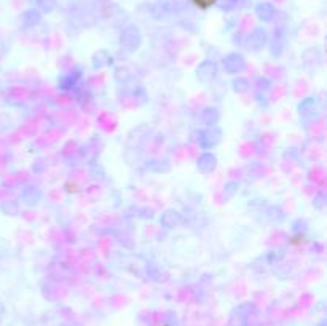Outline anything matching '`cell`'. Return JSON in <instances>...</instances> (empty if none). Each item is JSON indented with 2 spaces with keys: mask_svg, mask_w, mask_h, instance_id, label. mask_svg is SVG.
<instances>
[{
  "mask_svg": "<svg viewBox=\"0 0 327 326\" xmlns=\"http://www.w3.org/2000/svg\"><path fill=\"white\" fill-rule=\"evenodd\" d=\"M192 2L195 4L198 8H201V10H206V8L212 7V5L215 4V0H192Z\"/></svg>",
  "mask_w": 327,
  "mask_h": 326,
  "instance_id": "cell-1",
  "label": "cell"
}]
</instances>
